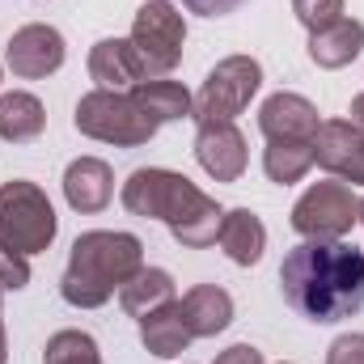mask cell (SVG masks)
<instances>
[{"mask_svg":"<svg viewBox=\"0 0 364 364\" xmlns=\"http://www.w3.org/2000/svg\"><path fill=\"white\" fill-rule=\"evenodd\" d=\"M279 292L309 322H343L364 309V250L305 237L279 263Z\"/></svg>","mask_w":364,"mask_h":364,"instance_id":"6da1fadb","label":"cell"},{"mask_svg":"<svg viewBox=\"0 0 364 364\" xmlns=\"http://www.w3.org/2000/svg\"><path fill=\"white\" fill-rule=\"evenodd\" d=\"M123 208L132 216H144V220H161L174 242L186 250H203L216 242V229H220V203L212 195H203L186 174L174 170H136L132 178L123 182Z\"/></svg>","mask_w":364,"mask_h":364,"instance_id":"7a4b0ae2","label":"cell"},{"mask_svg":"<svg viewBox=\"0 0 364 364\" xmlns=\"http://www.w3.org/2000/svg\"><path fill=\"white\" fill-rule=\"evenodd\" d=\"M144 267V242L136 233L114 229H90L73 242L68 267L60 279V292L73 309H97L106 305L132 275Z\"/></svg>","mask_w":364,"mask_h":364,"instance_id":"3957f363","label":"cell"},{"mask_svg":"<svg viewBox=\"0 0 364 364\" xmlns=\"http://www.w3.org/2000/svg\"><path fill=\"white\" fill-rule=\"evenodd\" d=\"M73 123L81 136L102 140V144H114V149H136V144H149L157 136V119L136 102L132 90H93L77 102L73 110Z\"/></svg>","mask_w":364,"mask_h":364,"instance_id":"277c9868","label":"cell"},{"mask_svg":"<svg viewBox=\"0 0 364 364\" xmlns=\"http://www.w3.org/2000/svg\"><path fill=\"white\" fill-rule=\"evenodd\" d=\"M55 208L43 186L13 178L0 186V246L13 255H43L55 242Z\"/></svg>","mask_w":364,"mask_h":364,"instance_id":"5b68a950","label":"cell"},{"mask_svg":"<svg viewBox=\"0 0 364 364\" xmlns=\"http://www.w3.org/2000/svg\"><path fill=\"white\" fill-rule=\"evenodd\" d=\"M132 51L144 68V81H161L182 64V43H186V21L170 0H144L132 21Z\"/></svg>","mask_w":364,"mask_h":364,"instance_id":"8992f818","label":"cell"},{"mask_svg":"<svg viewBox=\"0 0 364 364\" xmlns=\"http://www.w3.org/2000/svg\"><path fill=\"white\" fill-rule=\"evenodd\" d=\"M259 85H263V68H259L255 55L220 60L203 77L199 93H195V110H191L195 127H203V123H233L250 106V97L259 93Z\"/></svg>","mask_w":364,"mask_h":364,"instance_id":"52a82bcc","label":"cell"},{"mask_svg":"<svg viewBox=\"0 0 364 364\" xmlns=\"http://www.w3.org/2000/svg\"><path fill=\"white\" fill-rule=\"evenodd\" d=\"M360 220V199L352 195V186L339 178L314 182L296 203H292V229L301 237H318V242H339L352 233V225Z\"/></svg>","mask_w":364,"mask_h":364,"instance_id":"ba28073f","label":"cell"},{"mask_svg":"<svg viewBox=\"0 0 364 364\" xmlns=\"http://www.w3.org/2000/svg\"><path fill=\"white\" fill-rule=\"evenodd\" d=\"M64 55H68L64 34H60L55 26H43V21L21 26V30L9 38V51H4L13 77H21V81H43V77H51V73H60Z\"/></svg>","mask_w":364,"mask_h":364,"instance_id":"9c48e42d","label":"cell"},{"mask_svg":"<svg viewBox=\"0 0 364 364\" xmlns=\"http://www.w3.org/2000/svg\"><path fill=\"white\" fill-rule=\"evenodd\" d=\"M318 106L301 93H272L259 110V132L267 144H318Z\"/></svg>","mask_w":364,"mask_h":364,"instance_id":"30bf717a","label":"cell"},{"mask_svg":"<svg viewBox=\"0 0 364 364\" xmlns=\"http://www.w3.org/2000/svg\"><path fill=\"white\" fill-rule=\"evenodd\" d=\"M314 166H322L339 182H364V132L352 119H326L318 127Z\"/></svg>","mask_w":364,"mask_h":364,"instance_id":"8fae6325","label":"cell"},{"mask_svg":"<svg viewBox=\"0 0 364 364\" xmlns=\"http://www.w3.org/2000/svg\"><path fill=\"white\" fill-rule=\"evenodd\" d=\"M195 161L203 166V174L216 182H237L246 174V136L233 123H203L195 132Z\"/></svg>","mask_w":364,"mask_h":364,"instance_id":"7c38bea8","label":"cell"},{"mask_svg":"<svg viewBox=\"0 0 364 364\" xmlns=\"http://www.w3.org/2000/svg\"><path fill=\"white\" fill-rule=\"evenodd\" d=\"M178 314L191 331V339H212L233 322V296L220 284H195L178 301Z\"/></svg>","mask_w":364,"mask_h":364,"instance_id":"4fadbf2b","label":"cell"},{"mask_svg":"<svg viewBox=\"0 0 364 364\" xmlns=\"http://www.w3.org/2000/svg\"><path fill=\"white\" fill-rule=\"evenodd\" d=\"M114 195V174L102 157H77L64 170V199L73 212H102Z\"/></svg>","mask_w":364,"mask_h":364,"instance_id":"5bb4252c","label":"cell"},{"mask_svg":"<svg viewBox=\"0 0 364 364\" xmlns=\"http://www.w3.org/2000/svg\"><path fill=\"white\" fill-rule=\"evenodd\" d=\"M216 242L220 250L237 263V267H255L267 250V225L250 212V208H233L220 216V229H216Z\"/></svg>","mask_w":364,"mask_h":364,"instance_id":"9a60e30c","label":"cell"},{"mask_svg":"<svg viewBox=\"0 0 364 364\" xmlns=\"http://www.w3.org/2000/svg\"><path fill=\"white\" fill-rule=\"evenodd\" d=\"M90 77L97 90H136L144 81V68L127 38H102L90 51Z\"/></svg>","mask_w":364,"mask_h":364,"instance_id":"2e32d148","label":"cell"},{"mask_svg":"<svg viewBox=\"0 0 364 364\" xmlns=\"http://www.w3.org/2000/svg\"><path fill=\"white\" fill-rule=\"evenodd\" d=\"M364 51V26L356 17H339L322 30H309V60L318 68H343Z\"/></svg>","mask_w":364,"mask_h":364,"instance_id":"e0dca14e","label":"cell"},{"mask_svg":"<svg viewBox=\"0 0 364 364\" xmlns=\"http://www.w3.org/2000/svg\"><path fill=\"white\" fill-rule=\"evenodd\" d=\"M140 343L149 348V356H161V360H174V356L186 352L191 331H186V322L178 314V296L170 305H161V309L140 318Z\"/></svg>","mask_w":364,"mask_h":364,"instance_id":"ac0fdd59","label":"cell"},{"mask_svg":"<svg viewBox=\"0 0 364 364\" xmlns=\"http://www.w3.org/2000/svg\"><path fill=\"white\" fill-rule=\"evenodd\" d=\"M170 301H174V279L161 267H140L119 288V305H123L127 318H144V314H153V309H161Z\"/></svg>","mask_w":364,"mask_h":364,"instance_id":"d6986e66","label":"cell"},{"mask_svg":"<svg viewBox=\"0 0 364 364\" xmlns=\"http://www.w3.org/2000/svg\"><path fill=\"white\" fill-rule=\"evenodd\" d=\"M43 127H47V110H43V102L34 93L13 90L0 97V140L26 144V140L43 136Z\"/></svg>","mask_w":364,"mask_h":364,"instance_id":"ffe728a7","label":"cell"},{"mask_svg":"<svg viewBox=\"0 0 364 364\" xmlns=\"http://www.w3.org/2000/svg\"><path fill=\"white\" fill-rule=\"evenodd\" d=\"M136 102L157 119V123H178V119H191V110H195V97H191V90L186 85H178V81H140L136 85Z\"/></svg>","mask_w":364,"mask_h":364,"instance_id":"44dd1931","label":"cell"},{"mask_svg":"<svg viewBox=\"0 0 364 364\" xmlns=\"http://www.w3.org/2000/svg\"><path fill=\"white\" fill-rule=\"evenodd\" d=\"M263 170L279 186H292L314 170V144H267L263 149Z\"/></svg>","mask_w":364,"mask_h":364,"instance_id":"7402d4cb","label":"cell"},{"mask_svg":"<svg viewBox=\"0 0 364 364\" xmlns=\"http://www.w3.org/2000/svg\"><path fill=\"white\" fill-rule=\"evenodd\" d=\"M43 364H102V352L85 331H55L47 339Z\"/></svg>","mask_w":364,"mask_h":364,"instance_id":"603a6c76","label":"cell"},{"mask_svg":"<svg viewBox=\"0 0 364 364\" xmlns=\"http://www.w3.org/2000/svg\"><path fill=\"white\" fill-rule=\"evenodd\" d=\"M292 13L301 17L305 30H322L343 17V0H292Z\"/></svg>","mask_w":364,"mask_h":364,"instance_id":"cb8c5ba5","label":"cell"},{"mask_svg":"<svg viewBox=\"0 0 364 364\" xmlns=\"http://www.w3.org/2000/svg\"><path fill=\"white\" fill-rule=\"evenodd\" d=\"M30 284V263H26V255H13V250H4L0 246V288H26Z\"/></svg>","mask_w":364,"mask_h":364,"instance_id":"d4e9b609","label":"cell"},{"mask_svg":"<svg viewBox=\"0 0 364 364\" xmlns=\"http://www.w3.org/2000/svg\"><path fill=\"white\" fill-rule=\"evenodd\" d=\"M326 364H364V335H339L326 352Z\"/></svg>","mask_w":364,"mask_h":364,"instance_id":"484cf974","label":"cell"},{"mask_svg":"<svg viewBox=\"0 0 364 364\" xmlns=\"http://www.w3.org/2000/svg\"><path fill=\"white\" fill-rule=\"evenodd\" d=\"M191 13H199V17H225V13H233V9H242L246 0H182Z\"/></svg>","mask_w":364,"mask_h":364,"instance_id":"4316f807","label":"cell"},{"mask_svg":"<svg viewBox=\"0 0 364 364\" xmlns=\"http://www.w3.org/2000/svg\"><path fill=\"white\" fill-rule=\"evenodd\" d=\"M216 364H267L263 360V352L259 348H250V343H233L229 352H220Z\"/></svg>","mask_w":364,"mask_h":364,"instance_id":"83f0119b","label":"cell"},{"mask_svg":"<svg viewBox=\"0 0 364 364\" xmlns=\"http://www.w3.org/2000/svg\"><path fill=\"white\" fill-rule=\"evenodd\" d=\"M352 123L364 132V93H356V97H352Z\"/></svg>","mask_w":364,"mask_h":364,"instance_id":"f1b7e54d","label":"cell"},{"mask_svg":"<svg viewBox=\"0 0 364 364\" xmlns=\"http://www.w3.org/2000/svg\"><path fill=\"white\" fill-rule=\"evenodd\" d=\"M9 360V339H4V309H0V364Z\"/></svg>","mask_w":364,"mask_h":364,"instance_id":"f546056e","label":"cell"},{"mask_svg":"<svg viewBox=\"0 0 364 364\" xmlns=\"http://www.w3.org/2000/svg\"><path fill=\"white\" fill-rule=\"evenodd\" d=\"M360 225H364V199H360Z\"/></svg>","mask_w":364,"mask_h":364,"instance_id":"4dcf8cb0","label":"cell"}]
</instances>
